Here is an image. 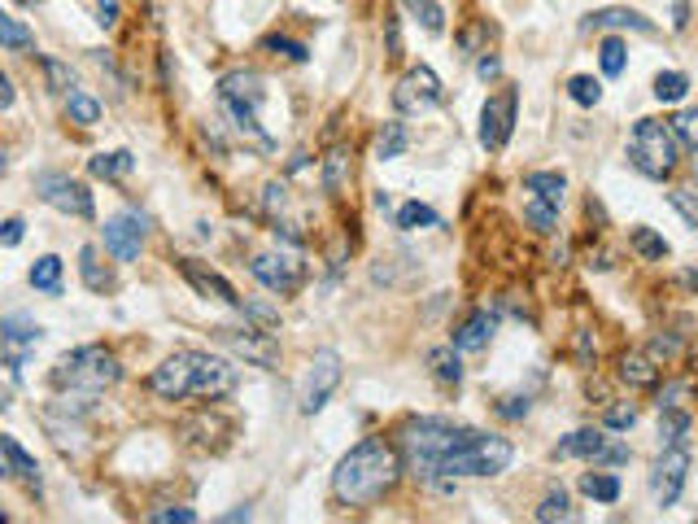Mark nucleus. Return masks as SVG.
Wrapping results in <instances>:
<instances>
[{"label": "nucleus", "instance_id": "f257e3e1", "mask_svg": "<svg viewBox=\"0 0 698 524\" xmlns=\"http://www.w3.org/2000/svg\"><path fill=\"white\" fill-rule=\"evenodd\" d=\"M149 389L166 402H184V398H227L236 389V367L206 350H175L171 359H162L149 376Z\"/></svg>", "mask_w": 698, "mask_h": 524}, {"label": "nucleus", "instance_id": "f03ea898", "mask_svg": "<svg viewBox=\"0 0 698 524\" xmlns=\"http://www.w3.org/2000/svg\"><path fill=\"white\" fill-rule=\"evenodd\" d=\"M397 476H402V455H397V446L380 442V437H367V442H358L341 463H336L332 494H336V503H345V507H367L393 490Z\"/></svg>", "mask_w": 698, "mask_h": 524}, {"label": "nucleus", "instance_id": "7ed1b4c3", "mask_svg": "<svg viewBox=\"0 0 698 524\" xmlns=\"http://www.w3.org/2000/svg\"><path fill=\"white\" fill-rule=\"evenodd\" d=\"M472 428L441 420V415H424V420H406L397 433V455H402V472H415L424 481H437L441 459L450 455L459 442H467Z\"/></svg>", "mask_w": 698, "mask_h": 524}, {"label": "nucleus", "instance_id": "20e7f679", "mask_svg": "<svg viewBox=\"0 0 698 524\" xmlns=\"http://www.w3.org/2000/svg\"><path fill=\"white\" fill-rule=\"evenodd\" d=\"M262 101H267V83H262L258 70H232V75L219 79V105H223L227 123L236 127V136L245 140V145L271 153L275 140L262 131V118H258Z\"/></svg>", "mask_w": 698, "mask_h": 524}, {"label": "nucleus", "instance_id": "39448f33", "mask_svg": "<svg viewBox=\"0 0 698 524\" xmlns=\"http://www.w3.org/2000/svg\"><path fill=\"white\" fill-rule=\"evenodd\" d=\"M511 459H515V446L507 442V437H493V433L472 428L467 442H459L450 455L441 459L437 481H432V485H437V490H454L459 476H502L511 468Z\"/></svg>", "mask_w": 698, "mask_h": 524}, {"label": "nucleus", "instance_id": "423d86ee", "mask_svg": "<svg viewBox=\"0 0 698 524\" xmlns=\"http://www.w3.org/2000/svg\"><path fill=\"white\" fill-rule=\"evenodd\" d=\"M57 393H105L123 380V367H118V354L105 350V345H79V350L62 354L48 372Z\"/></svg>", "mask_w": 698, "mask_h": 524}, {"label": "nucleus", "instance_id": "0eeeda50", "mask_svg": "<svg viewBox=\"0 0 698 524\" xmlns=\"http://www.w3.org/2000/svg\"><path fill=\"white\" fill-rule=\"evenodd\" d=\"M629 162L633 171H642L646 180H668L681 162V140L672 123H659V118H637L633 136H629Z\"/></svg>", "mask_w": 698, "mask_h": 524}, {"label": "nucleus", "instance_id": "6e6552de", "mask_svg": "<svg viewBox=\"0 0 698 524\" xmlns=\"http://www.w3.org/2000/svg\"><path fill=\"white\" fill-rule=\"evenodd\" d=\"M341 385V354L336 350H319L315 359H310L302 385H297V411L302 415H315L328 407V398Z\"/></svg>", "mask_w": 698, "mask_h": 524}, {"label": "nucleus", "instance_id": "1a4fd4ad", "mask_svg": "<svg viewBox=\"0 0 698 524\" xmlns=\"http://www.w3.org/2000/svg\"><path fill=\"white\" fill-rule=\"evenodd\" d=\"M35 193H40L44 206L62 210V214H75V219H92V193L88 184L75 180V175H62V171H40L35 175Z\"/></svg>", "mask_w": 698, "mask_h": 524}, {"label": "nucleus", "instance_id": "9d476101", "mask_svg": "<svg viewBox=\"0 0 698 524\" xmlns=\"http://www.w3.org/2000/svg\"><path fill=\"white\" fill-rule=\"evenodd\" d=\"M249 271H254L258 284H267L271 293H297L306 280V262L293 254V249H262V254L249 258Z\"/></svg>", "mask_w": 698, "mask_h": 524}, {"label": "nucleus", "instance_id": "9b49d317", "mask_svg": "<svg viewBox=\"0 0 698 524\" xmlns=\"http://www.w3.org/2000/svg\"><path fill=\"white\" fill-rule=\"evenodd\" d=\"M445 97V88H441V79H437V70L432 66H411L402 79H397V88H393V110L397 114H428V110H437Z\"/></svg>", "mask_w": 698, "mask_h": 524}, {"label": "nucleus", "instance_id": "f8f14e48", "mask_svg": "<svg viewBox=\"0 0 698 524\" xmlns=\"http://www.w3.org/2000/svg\"><path fill=\"white\" fill-rule=\"evenodd\" d=\"M555 459H594V463H624L629 446L611 442L607 428H576L555 446Z\"/></svg>", "mask_w": 698, "mask_h": 524}, {"label": "nucleus", "instance_id": "ddd939ff", "mask_svg": "<svg viewBox=\"0 0 698 524\" xmlns=\"http://www.w3.org/2000/svg\"><path fill=\"white\" fill-rule=\"evenodd\" d=\"M219 341L236 354V359H245L254 367H267V372L280 367V341L262 328H219Z\"/></svg>", "mask_w": 698, "mask_h": 524}, {"label": "nucleus", "instance_id": "4468645a", "mask_svg": "<svg viewBox=\"0 0 698 524\" xmlns=\"http://www.w3.org/2000/svg\"><path fill=\"white\" fill-rule=\"evenodd\" d=\"M515 105H520V97L511 88L485 101V110H480V149H489V153L507 149V140L515 131Z\"/></svg>", "mask_w": 698, "mask_h": 524}, {"label": "nucleus", "instance_id": "2eb2a0df", "mask_svg": "<svg viewBox=\"0 0 698 524\" xmlns=\"http://www.w3.org/2000/svg\"><path fill=\"white\" fill-rule=\"evenodd\" d=\"M685 476H690V450L685 446H668L664 455H659L655 472H651V494L659 507H672L685 490Z\"/></svg>", "mask_w": 698, "mask_h": 524}, {"label": "nucleus", "instance_id": "dca6fc26", "mask_svg": "<svg viewBox=\"0 0 698 524\" xmlns=\"http://www.w3.org/2000/svg\"><path fill=\"white\" fill-rule=\"evenodd\" d=\"M144 228H149V219H144L140 210H123V214H114V219H105V249H110V254H114L118 262L140 258Z\"/></svg>", "mask_w": 698, "mask_h": 524}, {"label": "nucleus", "instance_id": "f3484780", "mask_svg": "<svg viewBox=\"0 0 698 524\" xmlns=\"http://www.w3.org/2000/svg\"><path fill=\"white\" fill-rule=\"evenodd\" d=\"M31 345H40V324H31L27 315H9L0 319V359H5L14 372H22Z\"/></svg>", "mask_w": 698, "mask_h": 524}, {"label": "nucleus", "instance_id": "a211bd4d", "mask_svg": "<svg viewBox=\"0 0 698 524\" xmlns=\"http://www.w3.org/2000/svg\"><path fill=\"white\" fill-rule=\"evenodd\" d=\"M581 31H637V35H655V22L646 14H637L629 5H607V9H594L585 14Z\"/></svg>", "mask_w": 698, "mask_h": 524}, {"label": "nucleus", "instance_id": "6ab92c4d", "mask_svg": "<svg viewBox=\"0 0 698 524\" xmlns=\"http://www.w3.org/2000/svg\"><path fill=\"white\" fill-rule=\"evenodd\" d=\"M179 267H184V276H188V284H192V289H197V293L219 297V302H223V306H232V311H245V302H240L236 289H232V284H227V280L219 276V271H206V267H201V262H179Z\"/></svg>", "mask_w": 698, "mask_h": 524}, {"label": "nucleus", "instance_id": "aec40b11", "mask_svg": "<svg viewBox=\"0 0 698 524\" xmlns=\"http://www.w3.org/2000/svg\"><path fill=\"white\" fill-rule=\"evenodd\" d=\"M493 332H498V315H493V311H472L459 328H454V345H459L463 354L485 350V345L493 341Z\"/></svg>", "mask_w": 698, "mask_h": 524}, {"label": "nucleus", "instance_id": "412c9836", "mask_svg": "<svg viewBox=\"0 0 698 524\" xmlns=\"http://www.w3.org/2000/svg\"><path fill=\"white\" fill-rule=\"evenodd\" d=\"M0 476H14V481L40 485V463H35V455H27L14 437H0Z\"/></svg>", "mask_w": 698, "mask_h": 524}, {"label": "nucleus", "instance_id": "4be33fe9", "mask_svg": "<svg viewBox=\"0 0 698 524\" xmlns=\"http://www.w3.org/2000/svg\"><path fill=\"white\" fill-rule=\"evenodd\" d=\"M79 276H83V284H88L92 293H110L114 289V276L101 267V249H96V245L79 249Z\"/></svg>", "mask_w": 698, "mask_h": 524}, {"label": "nucleus", "instance_id": "5701e85b", "mask_svg": "<svg viewBox=\"0 0 698 524\" xmlns=\"http://www.w3.org/2000/svg\"><path fill=\"white\" fill-rule=\"evenodd\" d=\"M524 188L537 201H546V206H559L563 193H568V180L559 171H533V175H524Z\"/></svg>", "mask_w": 698, "mask_h": 524}, {"label": "nucleus", "instance_id": "b1692460", "mask_svg": "<svg viewBox=\"0 0 698 524\" xmlns=\"http://www.w3.org/2000/svg\"><path fill=\"white\" fill-rule=\"evenodd\" d=\"M428 367H432V376H437L441 385H459L463 380L459 345H437V350H428Z\"/></svg>", "mask_w": 698, "mask_h": 524}, {"label": "nucleus", "instance_id": "393cba45", "mask_svg": "<svg viewBox=\"0 0 698 524\" xmlns=\"http://www.w3.org/2000/svg\"><path fill=\"white\" fill-rule=\"evenodd\" d=\"M685 437H690V415L681 407H664L659 411V446H685Z\"/></svg>", "mask_w": 698, "mask_h": 524}, {"label": "nucleus", "instance_id": "a878e982", "mask_svg": "<svg viewBox=\"0 0 698 524\" xmlns=\"http://www.w3.org/2000/svg\"><path fill=\"white\" fill-rule=\"evenodd\" d=\"M136 166V158H131L127 149H114V153H96V158H88V171L96 175V180H123V175Z\"/></svg>", "mask_w": 698, "mask_h": 524}, {"label": "nucleus", "instance_id": "bb28decb", "mask_svg": "<svg viewBox=\"0 0 698 524\" xmlns=\"http://www.w3.org/2000/svg\"><path fill=\"white\" fill-rule=\"evenodd\" d=\"M31 289H40V293H48V297L62 293V258H57V254L35 258V267H31Z\"/></svg>", "mask_w": 698, "mask_h": 524}, {"label": "nucleus", "instance_id": "cd10ccee", "mask_svg": "<svg viewBox=\"0 0 698 524\" xmlns=\"http://www.w3.org/2000/svg\"><path fill=\"white\" fill-rule=\"evenodd\" d=\"M620 376H624V385H633V389H651L659 372H655V359L651 354H624V363H620Z\"/></svg>", "mask_w": 698, "mask_h": 524}, {"label": "nucleus", "instance_id": "c85d7f7f", "mask_svg": "<svg viewBox=\"0 0 698 524\" xmlns=\"http://www.w3.org/2000/svg\"><path fill=\"white\" fill-rule=\"evenodd\" d=\"M406 145H411V136H406V123H384V131H380V140H376V158L380 162H393V158H402L406 153Z\"/></svg>", "mask_w": 698, "mask_h": 524}, {"label": "nucleus", "instance_id": "c756f323", "mask_svg": "<svg viewBox=\"0 0 698 524\" xmlns=\"http://www.w3.org/2000/svg\"><path fill=\"white\" fill-rule=\"evenodd\" d=\"M402 9H406V14H411L424 31H432V35L445 31V9L437 5V0H402Z\"/></svg>", "mask_w": 698, "mask_h": 524}, {"label": "nucleus", "instance_id": "7c9ffc66", "mask_svg": "<svg viewBox=\"0 0 698 524\" xmlns=\"http://www.w3.org/2000/svg\"><path fill=\"white\" fill-rule=\"evenodd\" d=\"M581 494L594 498V503H616V498H620V476H611V472H589L585 481H581Z\"/></svg>", "mask_w": 698, "mask_h": 524}, {"label": "nucleus", "instance_id": "2f4dec72", "mask_svg": "<svg viewBox=\"0 0 698 524\" xmlns=\"http://www.w3.org/2000/svg\"><path fill=\"white\" fill-rule=\"evenodd\" d=\"M31 44H35V35H31L27 22L9 18L5 9H0V49H14V53H22V49H31Z\"/></svg>", "mask_w": 698, "mask_h": 524}, {"label": "nucleus", "instance_id": "473e14b6", "mask_svg": "<svg viewBox=\"0 0 698 524\" xmlns=\"http://www.w3.org/2000/svg\"><path fill=\"white\" fill-rule=\"evenodd\" d=\"M437 210L424 206V201H406L402 210H397V228L402 232H419V228H437Z\"/></svg>", "mask_w": 698, "mask_h": 524}, {"label": "nucleus", "instance_id": "72a5a7b5", "mask_svg": "<svg viewBox=\"0 0 698 524\" xmlns=\"http://www.w3.org/2000/svg\"><path fill=\"white\" fill-rule=\"evenodd\" d=\"M66 114H70V123H79V127H96L101 123V101L88 97V92H70Z\"/></svg>", "mask_w": 698, "mask_h": 524}, {"label": "nucleus", "instance_id": "f704fd0d", "mask_svg": "<svg viewBox=\"0 0 698 524\" xmlns=\"http://www.w3.org/2000/svg\"><path fill=\"white\" fill-rule=\"evenodd\" d=\"M345 180H349V153L332 149L328 158H323V188H328V193H341Z\"/></svg>", "mask_w": 698, "mask_h": 524}, {"label": "nucleus", "instance_id": "c9c22d12", "mask_svg": "<svg viewBox=\"0 0 698 524\" xmlns=\"http://www.w3.org/2000/svg\"><path fill=\"white\" fill-rule=\"evenodd\" d=\"M598 62H603V75H624V66H629V49H624L620 35H611V40H603V49H598Z\"/></svg>", "mask_w": 698, "mask_h": 524}, {"label": "nucleus", "instance_id": "e433bc0d", "mask_svg": "<svg viewBox=\"0 0 698 524\" xmlns=\"http://www.w3.org/2000/svg\"><path fill=\"white\" fill-rule=\"evenodd\" d=\"M685 92H690V79L681 75V70H664V75L655 79V97L672 105V101H685Z\"/></svg>", "mask_w": 698, "mask_h": 524}, {"label": "nucleus", "instance_id": "4c0bfd02", "mask_svg": "<svg viewBox=\"0 0 698 524\" xmlns=\"http://www.w3.org/2000/svg\"><path fill=\"white\" fill-rule=\"evenodd\" d=\"M533 516L541 524H555V520H572V503H568V494L563 490H550L546 498H541V507L533 511Z\"/></svg>", "mask_w": 698, "mask_h": 524}, {"label": "nucleus", "instance_id": "58836bf2", "mask_svg": "<svg viewBox=\"0 0 698 524\" xmlns=\"http://www.w3.org/2000/svg\"><path fill=\"white\" fill-rule=\"evenodd\" d=\"M629 241H633V249H637L642 258H655V262H659V258H668V241H664L659 232H651V228H633Z\"/></svg>", "mask_w": 698, "mask_h": 524}, {"label": "nucleus", "instance_id": "ea45409f", "mask_svg": "<svg viewBox=\"0 0 698 524\" xmlns=\"http://www.w3.org/2000/svg\"><path fill=\"white\" fill-rule=\"evenodd\" d=\"M668 206L681 214L690 228H698V188H672L668 193Z\"/></svg>", "mask_w": 698, "mask_h": 524}, {"label": "nucleus", "instance_id": "a19ab883", "mask_svg": "<svg viewBox=\"0 0 698 524\" xmlns=\"http://www.w3.org/2000/svg\"><path fill=\"white\" fill-rule=\"evenodd\" d=\"M44 75H48V88L53 92H75V70H70L66 62H57V57H44Z\"/></svg>", "mask_w": 698, "mask_h": 524}, {"label": "nucleus", "instance_id": "79ce46f5", "mask_svg": "<svg viewBox=\"0 0 698 524\" xmlns=\"http://www.w3.org/2000/svg\"><path fill=\"white\" fill-rule=\"evenodd\" d=\"M524 219L528 223H533V228L537 232H555V223H559V206H546V201H528V206H524Z\"/></svg>", "mask_w": 698, "mask_h": 524}, {"label": "nucleus", "instance_id": "37998d69", "mask_svg": "<svg viewBox=\"0 0 698 524\" xmlns=\"http://www.w3.org/2000/svg\"><path fill=\"white\" fill-rule=\"evenodd\" d=\"M568 97H572L576 105H598V101H603V83L589 79V75H576V79L568 83Z\"/></svg>", "mask_w": 698, "mask_h": 524}, {"label": "nucleus", "instance_id": "c03bdc74", "mask_svg": "<svg viewBox=\"0 0 698 524\" xmlns=\"http://www.w3.org/2000/svg\"><path fill=\"white\" fill-rule=\"evenodd\" d=\"M672 131H677V140L685 149L698 153V110H681L677 118H672Z\"/></svg>", "mask_w": 698, "mask_h": 524}, {"label": "nucleus", "instance_id": "a18cd8bd", "mask_svg": "<svg viewBox=\"0 0 698 524\" xmlns=\"http://www.w3.org/2000/svg\"><path fill=\"white\" fill-rule=\"evenodd\" d=\"M262 49L267 53H280V57H288V62H306V44H297V40H288V35H267L262 40Z\"/></svg>", "mask_w": 698, "mask_h": 524}, {"label": "nucleus", "instance_id": "49530a36", "mask_svg": "<svg viewBox=\"0 0 698 524\" xmlns=\"http://www.w3.org/2000/svg\"><path fill=\"white\" fill-rule=\"evenodd\" d=\"M153 524H197V511L192 507H175V511H153Z\"/></svg>", "mask_w": 698, "mask_h": 524}, {"label": "nucleus", "instance_id": "de8ad7c7", "mask_svg": "<svg viewBox=\"0 0 698 524\" xmlns=\"http://www.w3.org/2000/svg\"><path fill=\"white\" fill-rule=\"evenodd\" d=\"M637 424V407H611L607 411V428H616V433H620V428H633Z\"/></svg>", "mask_w": 698, "mask_h": 524}, {"label": "nucleus", "instance_id": "09e8293b", "mask_svg": "<svg viewBox=\"0 0 698 524\" xmlns=\"http://www.w3.org/2000/svg\"><path fill=\"white\" fill-rule=\"evenodd\" d=\"M0 245H5V249L22 245V219H5V223H0Z\"/></svg>", "mask_w": 698, "mask_h": 524}, {"label": "nucleus", "instance_id": "8fccbe9b", "mask_svg": "<svg viewBox=\"0 0 698 524\" xmlns=\"http://www.w3.org/2000/svg\"><path fill=\"white\" fill-rule=\"evenodd\" d=\"M498 415L502 420H520V415H528V398H502Z\"/></svg>", "mask_w": 698, "mask_h": 524}, {"label": "nucleus", "instance_id": "3c124183", "mask_svg": "<svg viewBox=\"0 0 698 524\" xmlns=\"http://www.w3.org/2000/svg\"><path fill=\"white\" fill-rule=\"evenodd\" d=\"M96 22H101V27H114V22H118V0H96Z\"/></svg>", "mask_w": 698, "mask_h": 524}, {"label": "nucleus", "instance_id": "603ef678", "mask_svg": "<svg viewBox=\"0 0 698 524\" xmlns=\"http://www.w3.org/2000/svg\"><path fill=\"white\" fill-rule=\"evenodd\" d=\"M685 389H690V385H668L664 393H659V411H664V407H681Z\"/></svg>", "mask_w": 698, "mask_h": 524}, {"label": "nucleus", "instance_id": "864d4df0", "mask_svg": "<svg viewBox=\"0 0 698 524\" xmlns=\"http://www.w3.org/2000/svg\"><path fill=\"white\" fill-rule=\"evenodd\" d=\"M476 75H480V79H498V75H502V62H498V57H480V62H476Z\"/></svg>", "mask_w": 698, "mask_h": 524}, {"label": "nucleus", "instance_id": "5fc2aeb1", "mask_svg": "<svg viewBox=\"0 0 698 524\" xmlns=\"http://www.w3.org/2000/svg\"><path fill=\"white\" fill-rule=\"evenodd\" d=\"M9 105H14V83H9V75L0 70V114H5Z\"/></svg>", "mask_w": 698, "mask_h": 524}, {"label": "nucleus", "instance_id": "6e6d98bb", "mask_svg": "<svg viewBox=\"0 0 698 524\" xmlns=\"http://www.w3.org/2000/svg\"><path fill=\"white\" fill-rule=\"evenodd\" d=\"M5 407H9V393H5V389H0V411H5Z\"/></svg>", "mask_w": 698, "mask_h": 524}, {"label": "nucleus", "instance_id": "4d7b16f0", "mask_svg": "<svg viewBox=\"0 0 698 524\" xmlns=\"http://www.w3.org/2000/svg\"><path fill=\"white\" fill-rule=\"evenodd\" d=\"M0 524H5V511H0Z\"/></svg>", "mask_w": 698, "mask_h": 524}]
</instances>
